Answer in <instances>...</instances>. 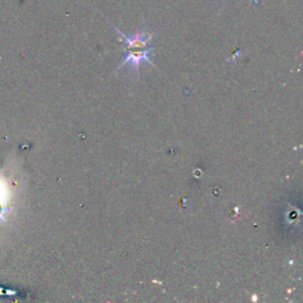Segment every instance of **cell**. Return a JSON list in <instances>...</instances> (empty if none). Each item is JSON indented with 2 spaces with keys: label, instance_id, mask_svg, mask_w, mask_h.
I'll return each instance as SVG.
<instances>
[{
  "label": "cell",
  "instance_id": "obj_1",
  "mask_svg": "<svg viewBox=\"0 0 303 303\" xmlns=\"http://www.w3.org/2000/svg\"><path fill=\"white\" fill-rule=\"evenodd\" d=\"M109 24H111L113 29L120 35V37L125 42L126 45V57L125 60L121 62V64L119 65L118 69H121L122 67L128 64L131 72L139 74L140 65L142 63H148L149 65L155 68V64L153 63L151 58V54L155 49L149 45V43H151L153 38L152 35H148L145 30H140L135 32L133 36H127L123 34L118 26H115L112 21H109Z\"/></svg>",
  "mask_w": 303,
  "mask_h": 303
}]
</instances>
